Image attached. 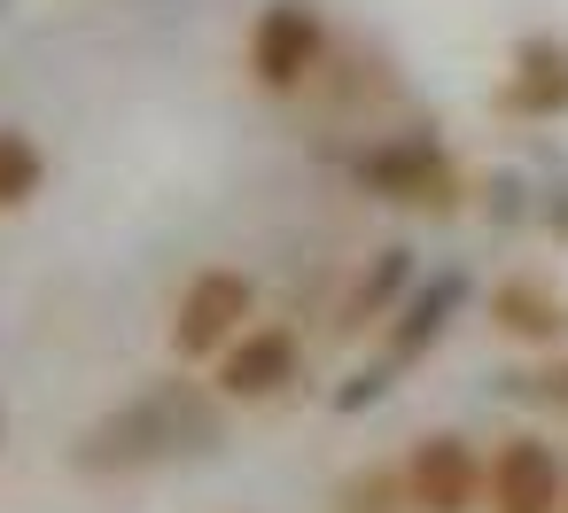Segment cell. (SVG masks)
I'll use <instances>...</instances> for the list:
<instances>
[{
    "label": "cell",
    "instance_id": "obj_8",
    "mask_svg": "<svg viewBox=\"0 0 568 513\" xmlns=\"http://www.w3.org/2000/svg\"><path fill=\"white\" fill-rule=\"evenodd\" d=\"M296 373H304V342H296L288 327H242V335L219 350V397H226V404H265V397H281Z\"/></svg>",
    "mask_w": 568,
    "mask_h": 513
},
{
    "label": "cell",
    "instance_id": "obj_13",
    "mask_svg": "<svg viewBox=\"0 0 568 513\" xmlns=\"http://www.w3.org/2000/svg\"><path fill=\"white\" fill-rule=\"evenodd\" d=\"M48 187V156L24 125H0V211H24Z\"/></svg>",
    "mask_w": 568,
    "mask_h": 513
},
{
    "label": "cell",
    "instance_id": "obj_2",
    "mask_svg": "<svg viewBox=\"0 0 568 513\" xmlns=\"http://www.w3.org/2000/svg\"><path fill=\"white\" fill-rule=\"evenodd\" d=\"M351 179L374 203H397V211H459V195H467V179H459V164L436 133H389V141L358 148Z\"/></svg>",
    "mask_w": 568,
    "mask_h": 513
},
{
    "label": "cell",
    "instance_id": "obj_6",
    "mask_svg": "<svg viewBox=\"0 0 568 513\" xmlns=\"http://www.w3.org/2000/svg\"><path fill=\"white\" fill-rule=\"evenodd\" d=\"M490 513H568V466L545 435H506L490 451V482H483Z\"/></svg>",
    "mask_w": 568,
    "mask_h": 513
},
{
    "label": "cell",
    "instance_id": "obj_12",
    "mask_svg": "<svg viewBox=\"0 0 568 513\" xmlns=\"http://www.w3.org/2000/svg\"><path fill=\"white\" fill-rule=\"evenodd\" d=\"M335 513H420L405 466H358L335 482Z\"/></svg>",
    "mask_w": 568,
    "mask_h": 513
},
{
    "label": "cell",
    "instance_id": "obj_10",
    "mask_svg": "<svg viewBox=\"0 0 568 513\" xmlns=\"http://www.w3.org/2000/svg\"><path fill=\"white\" fill-rule=\"evenodd\" d=\"M467 304V280L459 273H436V280H420L397 311H389V366H413V358H428L436 342H444V327H452V311Z\"/></svg>",
    "mask_w": 568,
    "mask_h": 513
},
{
    "label": "cell",
    "instance_id": "obj_14",
    "mask_svg": "<svg viewBox=\"0 0 568 513\" xmlns=\"http://www.w3.org/2000/svg\"><path fill=\"white\" fill-rule=\"evenodd\" d=\"M514 397H529V404H545V412H568V350L545 358L537 373H514Z\"/></svg>",
    "mask_w": 568,
    "mask_h": 513
},
{
    "label": "cell",
    "instance_id": "obj_3",
    "mask_svg": "<svg viewBox=\"0 0 568 513\" xmlns=\"http://www.w3.org/2000/svg\"><path fill=\"white\" fill-rule=\"evenodd\" d=\"M327 63V24L312 0H265L250 24V79L265 94H304Z\"/></svg>",
    "mask_w": 568,
    "mask_h": 513
},
{
    "label": "cell",
    "instance_id": "obj_16",
    "mask_svg": "<svg viewBox=\"0 0 568 513\" xmlns=\"http://www.w3.org/2000/svg\"><path fill=\"white\" fill-rule=\"evenodd\" d=\"M537 218H545V234H552V242H568V179L545 195V211H537Z\"/></svg>",
    "mask_w": 568,
    "mask_h": 513
},
{
    "label": "cell",
    "instance_id": "obj_11",
    "mask_svg": "<svg viewBox=\"0 0 568 513\" xmlns=\"http://www.w3.org/2000/svg\"><path fill=\"white\" fill-rule=\"evenodd\" d=\"M405 280H413V249H382V257L358 273V288L343 296V335H358L366 319H382V311L405 296Z\"/></svg>",
    "mask_w": 568,
    "mask_h": 513
},
{
    "label": "cell",
    "instance_id": "obj_1",
    "mask_svg": "<svg viewBox=\"0 0 568 513\" xmlns=\"http://www.w3.org/2000/svg\"><path fill=\"white\" fill-rule=\"evenodd\" d=\"M203 443H219V404H203L195 389H149V397H133L125 412H110L102 428H87V443H79V466H156V459H172V451H203Z\"/></svg>",
    "mask_w": 568,
    "mask_h": 513
},
{
    "label": "cell",
    "instance_id": "obj_5",
    "mask_svg": "<svg viewBox=\"0 0 568 513\" xmlns=\"http://www.w3.org/2000/svg\"><path fill=\"white\" fill-rule=\"evenodd\" d=\"M405 482H413V505L420 513H475L483 505V482H490V459L467 435L436 428V435H420L405 451Z\"/></svg>",
    "mask_w": 568,
    "mask_h": 513
},
{
    "label": "cell",
    "instance_id": "obj_9",
    "mask_svg": "<svg viewBox=\"0 0 568 513\" xmlns=\"http://www.w3.org/2000/svg\"><path fill=\"white\" fill-rule=\"evenodd\" d=\"M490 327L506 342H521V350H560L568 342V296L552 280H537V273H506L490 288Z\"/></svg>",
    "mask_w": 568,
    "mask_h": 513
},
{
    "label": "cell",
    "instance_id": "obj_4",
    "mask_svg": "<svg viewBox=\"0 0 568 513\" xmlns=\"http://www.w3.org/2000/svg\"><path fill=\"white\" fill-rule=\"evenodd\" d=\"M250 311H257V288L242 273H226V265H203L172 304V358H219L242 335Z\"/></svg>",
    "mask_w": 568,
    "mask_h": 513
},
{
    "label": "cell",
    "instance_id": "obj_7",
    "mask_svg": "<svg viewBox=\"0 0 568 513\" xmlns=\"http://www.w3.org/2000/svg\"><path fill=\"white\" fill-rule=\"evenodd\" d=\"M498 110L506 117H529V125L568 117V40L560 32H521L514 40L506 79H498Z\"/></svg>",
    "mask_w": 568,
    "mask_h": 513
},
{
    "label": "cell",
    "instance_id": "obj_15",
    "mask_svg": "<svg viewBox=\"0 0 568 513\" xmlns=\"http://www.w3.org/2000/svg\"><path fill=\"white\" fill-rule=\"evenodd\" d=\"M389 373H397V366H366L358 381H343V389H335V412H358V404H374V397L389 389Z\"/></svg>",
    "mask_w": 568,
    "mask_h": 513
}]
</instances>
